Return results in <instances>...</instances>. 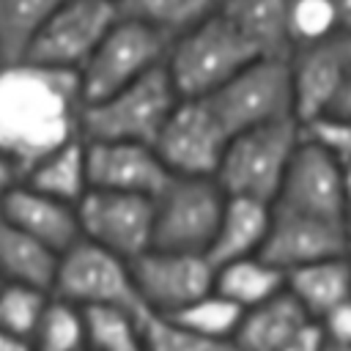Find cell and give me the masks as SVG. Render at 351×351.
<instances>
[{
	"mask_svg": "<svg viewBox=\"0 0 351 351\" xmlns=\"http://www.w3.org/2000/svg\"><path fill=\"white\" fill-rule=\"evenodd\" d=\"M82 107L77 74L30 60L0 63V151L22 173L52 148L82 137Z\"/></svg>",
	"mask_w": 351,
	"mask_h": 351,
	"instance_id": "6da1fadb",
	"label": "cell"
},
{
	"mask_svg": "<svg viewBox=\"0 0 351 351\" xmlns=\"http://www.w3.org/2000/svg\"><path fill=\"white\" fill-rule=\"evenodd\" d=\"M255 58L261 55L219 11H214L170 41L165 69L181 99H206Z\"/></svg>",
	"mask_w": 351,
	"mask_h": 351,
	"instance_id": "7a4b0ae2",
	"label": "cell"
},
{
	"mask_svg": "<svg viewBox=\"0 0 351 351\" xmlns=\"http://www.w3.org/2000/svg\"><path fill=\"white\" fill-rule=\"evenodd\" d=\"M299 140L302 123L296 118L244 129L228 137L214 178L225 195L255 197L274 206Z\"/></svg>",
	"mask_w": 351,
	"mask_h": 351,
	"instance_id": "3957f363",
	"label": "cell"
},
{
	"mask_svg": "<svg viewBox=\"0 0 351 351\" xmlns=\"http://www.w3.org/2000/svg\"><path fill=\"white\" fill-rule=\"evenodd\" d=\"M181 101L167 69H156L132 85L112 90L104 99L85 101L80 132L85 140L148 143L159 137L165 121Z\"/></svg>",
	"mask_w": 351,
	"mask_h": 351,
	"instance_id": "277c9868",
	"label": "cell"
},
{
	"mask_svg": "<svg viewBox=\"0 0 351 351\" xmlns=\"http://www.w3.org/2000/svg\"><path fill=\"white\" fill-rule=\"evenodd\" d=\"M211 112L228 132V137L293 118V88L288 58H255L236 71L222 88L206 96Z\"/></svg>",
	"mask_w": 351,
	"mask_h": 351,
	"instance_id": "5b68a950",
	"label": "cell"
},
{
	"mask_svg": "<svg viewBox=\"0 0 351 351\" xmlns=\"http://www.w3.org/2000/svg\"><path fill=\"white\" fill-rule=\"evenodd\" d=\"M214 176H170L154 197V244L178 252H208L225 208Z\"/></svg>",
	"mask_w": 351,
	"mask_h": 351,
	"instance_id": "8992f818",
	"label": "cell"
},
{
	"mask_svg": "<svg viewBox=\"0 0 351 351\" xmlns=\"http://www.w3.org/2000/svg\"><path fill=\"white\" fill-rule=\"evenodd\" d=\"M170 38L148 25L118 14L93 55L80 69V90L85 101L110 96L112 90L137 82L140 77L165 66Z\"/></svg>",
	"mask_w": 351,
	"mask_h": 351,
	"instance_id": "52a82bcc",
	"label": "cell"
},
{
	"mask_svg": "<svg viewBox=\"0 0 351 351\" xmlns=\"http://www.w3.org/2000/svg\"><path fill=\"white\" fill-rule=\"evenodd\" d=\"M52 296L66 299L82 310L93 307H121L143 313V304L132 280V261L80 239L58 255Z\"/></svg>",
	"mask_w": 351,
	"mask_h": 351,
	"instance_id": "ba28073f",
	"label": "cell"
},
{
	"mask_svg": "<svg viewBox=\"0 0 351 351\" xmlns=\"http://www.w3.org/2000/svg\"><path fill=\"white\" fill-rule=\"evenodd\" d=\"M115 19L118 5L112 0H60L33 36L22 60L80 74Z\"/></svg>",
	"mask_w": 351,
	"mask_h": 351,
	"instance_id": "9c48e42d",
	"label": "cell"
},
{
	"mask_svg": "<svg viewBox=\"0 0 351 351\" xmlns=\"http://www.w3.org/2000/svg\"><path fill=\"white\" fill-rule=\"evenodd\" d=\"M217 266L206 252L148 247L132 258V280L143 313L176 315L181 307L214 288Z\"/></svg>",
	"mask_w": 351,
	"mask_h": 351,
	"instance_id": "30bf717a",
	"label": "cell"
},
{
	"mask_svg": "<svg viewBox=\"0 0 351 351\" xmlns=\"http://www.w3.org/2000/svg\"><path fill=\"white\" fill-rule=\"evenodd\" d=\"M82 239L132 261L154 244V197L88 189L77 203Z\"/></svg>",
	"mask_w": 351,
	"mask_h": 351,
	"instance_id": "8fae6325",
	"label": "cell"
},
{
	"mask_svg": "<svg viewBox=\"0 0 351 351\" xmlns=\"http://www.w3.org/2000/svg\"><path fill=\"white\" fill-rule=\"evenodd\" d=\"M228 145V132L206 99H181L154 140L170 176H214Z\"/></svg>",
	"mask_w": 351,
	"mask_h": 351,
	"instance_id": "7c38bea8",
	"label": "cell"
},
{
	"mask_svg": "<svg viewBox=\"0 0 351 351\" xmlns=\"http://www.w3.org/2000/svg\"><path fill=\"white\" fill-rule=\"evenodd\" d=\"M274 206L285 211L348 222L343 165L329 151H324L318 143L302 134Z\"/></svg>",
	"mask_w": 351,
	"mask_h": 351,
	"instance_id": "4fadbf2b",
	"label": "cell"
},
{
	"mask_svg": "<svg viewBox=\"0 0 351 351\" xmlns=\"http://www.w3.org/2000/svg\"><path fill=\"white\" fill-rule=\"evenodd\" d=\"M271 225L261 255L280 271H293L299 266L351 255V225L340 219L310 217L299 211H285L271 206Z\"/></svg>",
	"mask_w": 351,
	"mask_h": 351,
	"instance_id": "5bb4252c",
	"label": "cell"
},
{
	"mask_svg": "<svg viewBox=\"0 0 351 351\" xmlns=\"http://www.w3.org/2000/svg\"><path fill=\"white\" fill-rule=\"evenodd\" d=\"M90 189H112L156 197L170 181V170L148 143L85 140Z\"/></svg>",
	"mask_w": 351,
	"mask_h": 351,
	"instance_id": "9a60e30c",
	"label": "cell"
},
{
	"mask_svg": "<svg viewBox=\"0 0 351 351\" xmlns=\"http://www.w3.org/2000/svg\"><path fill=\"white\" fill-rule=\"evenodd\" d=\"M288 69H291V88H293V118L299 123H310L326 115L337 90L351 74V66L343 49V33L321 44L291 49Z\"/></svg>",
	"mask_w": 351,
	"mask_h": 351,
	"instance_id": "2e32d148",
	"label": "cell"
},
{
	"mask_svg": "<svg viewBox=\"0 0 351 351\" xmlns=\"http://www.w3.org/2000/svg\"><path fill=\"white\" fill-rule=\"evenodd\" d=\"M0 217H5L11 225H16L19 230H25L27 236H33L58 255L82 239L77 206L49 197L27 186L25 181H19L8 192V197L0 206Z\"/></svg>",
	"mask_w": 351,
	"mask_h": 351,
	"instance_id": "e0dca14e",
	"label": "cell"
},
{
	"mask_svg": "<svg viewBox=\"0 0 351 351\" xmlns=\"http://www.w3.org/2000/svg\"><path fill=\"white\" fill-rule=\"evenodd\" d=\"M271 211H274L271 203H263L255 197L228 195L219 225H217L214 239H211L208 252H206L211 258V263L219 266L228 261L261 255L266 236H269Z\"/></svg>",
	"mask_w": 351,
	"mask_h": 351,
	"instance_id": "ac0fdd59",
	"label": "cell"
},
{
	"mask_svg": "<svg viewBox=\"0 0 351 351\" xmlns=\"http://www.w3.org/2000/svg\"><path fill=\"white\" fill-rule=\"evenodd\" d=\"M217 11L261 58H288V0H219Z\"/></svg>",
	"mask_w": 351,
	"mask_h": 351,
	"instance_id": "d6986e66",
	"label": "cell"
},
{
	"mask_svg": "<svg viewBox=\"0 0 351 351\" xmlns=\"http://www.w3.org/2000/svg\"><path fill=\"white\" fill-rule=\"evenodd\" d=\"M310 321L313 318L299 307V302L288 291H282L274 299L244 310L233 343L239 351H277Z\"/></svg>",
	"mask_w": 351,
	"mask_h": 351,
	"instance_id": "ffe728a7",
	"label": "cell"
},
{
	"mask_svg": "<svg viewBox=\"0 0 351 351\" xmlns=\"http://www.w3.org/2000/svg\"><path fill=\"white\" fill-rule=\"evenodd\" d=\"M285 291L313 321L324 318L332 307L351 299V255L315 261L288 271Z\"/></svg>",
	"mask_w": 351,
	"mask_h": 351,
	"instance_id": "44dd1931",
	"label": "cell"
},
{
	"mask_svg": "<svg viewBox=\"0 0 351 351\" xmlns=\"http://www.w3.org/2000/svg\"><path fill=\"white\" fill-rule=\"evenodd\" d=\"M22 181L49 197L66 200V203H80L85 192L90 189L88 184V156H85V137H74L41 159H36L25 173Z\"/></svg>",
	"mask_w": 351,
	"mask_h": 351,
	"instance_id": "7402d4cb",
	"label": "cell"
},
{
	"mask_svg": "<svg viewBox=\"0 0 351 351\" xmlns=\"http://www.w3.org/2000/svg\"><path fill=\"white\" fill-rule=\"evenodd\" d=\"M58 252L0 217V282H25L52 291Z\"/></svg>",
	"mask_w": 351,
	"mask_h": 351,
	"instance_id": "603a6c76",
	"label": "cell"
},
{
	"mask_svg": "<svg viewBox=\"0 0 351 351\" xmlns=\"http://www.w3.org/2000/svg\"><path fill=\"white\" fill-rule=\"evenodd\" d=\"M214 291L228 296L241 310H250L285 291V271H280L263 255L228 261L214 271Z\"/></svg>",
	"mask_w": 351,
	"mask_h": 351,
	"instance_id": "cb8c5ba5",
	"label": "cell"
},
{
	"mask_svg": "<svg viewBox=\"0 0 351 351\" xmlns=\"http://www.w3.org/2000/svg\"><path fill=\"white\" fill-rule=\"evenodd\" d=\"M118 14L154 27L170 41L208 19L219 0H118Z\"/></svg>",
	"mask_w": 351,
	"mask_h": 351,
	"instance_id": "d4e9b609",
	"label": "cell"
},
{
	"mask_svg": "<svg viewBox=\"0 0 351 351\" xmlns=\"http://www.w3.org/2000/svg\"><path fill=\"white\" fill-rule=\"evenodd\" d=\"M60 0H0V63L22 60L33 36Z\"/></svg>",
	"mask_w": 351,
	"mask_h": 351,
	"instance_id": "484cf974",
	"label": "cell"
},
{
	"mask_svg": "<svg viewBox=\"0 0 351 351\" xmlns=\"http://www.w3.org/2000/svg\"><path fill=\"white\" fill-rule=\"evenodd\" d=\"M33 351H85L88 348V326H85V310L52 296L33 337Z\"/></svg>",
	"mask_w": 351,
	"mask_h": 351,
	"instance_id": "4316f807",
	"label": "cell"
},
{
	"mask_svg": "<svg viewBox=\"0 0 351 351\" xmlns=\"http://www.w3.org/2000/svg\"><path fill=\"white\" fill-rule=\"evenodd\" d=\"M140 315L121 307H93L85 310L88 348L90 351H145Z\"/></svg>",
	"mask_w": 351,
	"mask_h": 351,
	"instance_id": "83f0119b",
	"label": "cell"
},
{
	"mask_svg": "<svg viewBox=\"0 0 351 351\" xmlns=\"http://www.w3.org/2000/svg\"><path fill=\"white\" fill-rule=\"evenodd\" d=\"M244 310L239 304H233L228 296H222L219 291H208L203 296H197L195 302H189L186 307H181L176 315H167L173 321H178L181 326L206 335V337H217V340H233L239 324H241Z\"/></svg>",
	"mask_w": 351,
	"mask_h": 351,
	"instance_id": "f1b7e54d",
	"label": "cell"
},
{
	"mask_svg": "<svg viewBox=\"0 0 351 351\" xmlns=\"http://www.w3.org/2000/svg\"><path fill=\"white\" fill-rule=\"evenodd\" d=\"M52 299V291L25 282H0V329L30 340L47 304Z\"/></svg>",
	"mask_w": 351,
	"mask_h": 351,
	"instance_id": "f546056e",
	"label": "cell"
},
{
	"mask_svg": "<svg viewBox=\"0 0 351 351\" xmlns=\"http://www.w3.org/2000/svg\"><path fill=\"white\" fill-rule=\"evenodd\" d=\"M140 329H143L145 351H239L233 340H217V337L197 335L167 315L143 313Z\"/></svg>",
	"mask_w": 351,
	"mask_h": 351,
	"instance_id": "4dcf8cb0",
	"label": "cell"
},
{
	"mask_svg": "<svg viewBox=\"0 0 351 351\" xmlns=\"http://www.w3.org/2000/svg\"><path fill=\"white\" fill-rule=\"evenodd\" d=\"M288 36L291 49L340 36L335 0H288Z\"/></svg>",
	"mask_w": 351,
	"mask_h": 351,
	"instance_id": "1f68e13d",
	"label": "cell"
},
{
	"mask_svg": "<svg viewBox=\"0 0 351 351\" xmlns=\"http://www.w3.org/2000/svg\"><path fill=\"white\" fill-rule=\"evenodd\" d=\"M302 134L329 151L340 165L351 162V118L321 115L310 123H302Z\"/></svg>",
	"mask_w": 351,
	"mask_h": 351,
	"instance_id": "d6a6232c",
	"label": "cell"
},
{
	"mask_svg": "<svg viewBox=\"0 0 351 351\" xmlns=\"http://www.w3.org/2000/svg\"><path fill=\"white\" fill-rule=\"evenodd\" d=\"M326 346H351V299L332 307L324 318H318Z\"/></svg>",
	"mask_w": 351,
	"mask_h": 351,
	"instance_id": "836d02e7",
	"label": "cell"
},
{
	"mask_svg": "<svg viewBox=\"0 0 351 351\" xmlns=\"http://www.w3.org/2000/svg\"><path fill=\"white\" fill-rule=\"evenodd\" d=\"M326 348V340H324V332L318 326V321H310L299 335H293L285 346H280L277 351H324Z\"/></svg>",
	"mask_w": 351,
	"mask_h": 351,
	"instance_id": "e575fe53",
	"label": "cell"
},
{
	"mask_svg": "<svg viewBox=\"0 0 351 351\" xmlns=\"http://www.w3.org/2000/svg\"><path fill=\"white\" fill-rule=\"evenodd\" d=\"M19 181H22V170L16 167L14 159H8V156L0 151V206H3V200L8 197V192H11Z\"/></svg>",
	"mask_w": 351,
	"mask_h": 351,
	"instance_id": "d590c367",
	"label": "cell"
},
{
	"mask_svg": "<svg viewBox=\"0 0 351 351\" xmlns=\"http://www.w3.org/2000/svg\"><path fill=\"white\" fill-rule=\"evenodd\" d=\"M326 115L351 118V74L346 77V82H343V88L337 90V96H335V101H332V107H329Z\"/></svg>",
	"mask_w": 351,
	"mask_h": 351,
	"instance_id": "8d00e7d4",
	"label": "cell"
},
{
	"mask_svg": "<svg viewBox=\"0 0 351 351\" xmlns=\"http://www.w3.org/2000/svg\"><path fill=\"white\" fill-rule=\"evenodd\" d=\"M0 351H33V348H30V340H22V337L0 329Z\"/></svg>",
	"mask_w": 351,
	"mask_h": 351,
	"instance_id": "74e56055",
	"label": "cell"
},
{
	"mask_svg": "<svg viewBox=\"0 0 351 351\" xmlns=\"http://www.w3.org/2000/svg\"><path fill=\"white\" fill-rule=\"evenodd\" d=\"M337 16H340V33L351 36V0H335Z\"/></svg>",
	"mask_w": 351,
	"mask_h": 351,
	"instance_id": "f35d334b",
	"label": "cell"
},
{
	"mask_svg": "<svg viewBox=\"0 0 351 351\" xmlns=\"http://www.w3.org/2000/svg\"><path fill=\"white\" fill-rule=\"evenodd\" d=\"M343 49H346V58H348V66H351V36H343Z\"/></svg>",
	"mask_w": 351,
	"mask_h": 351,
	"instance_id": "ab89813d",
	"label": "cell"
},
{
	"mask_svg": "<svg viewBox=\"0 0 351 351\" xmlns=\"http://www.w3.org/2000/svg\"><path fill=\"white\" fill-rule=\"evenodd\" d=\"M324 351H351V346H326Z\"/></svg>",
	"mask_w": 351,
	"mask_h": 351,
	"instance_id": "60d3db41",
	"label": "cell"
},
{
	"mask_svg": "<svg viewBox=\"0 0 351 351\" xmlns=\"http://www.w3.org/2000/svg\"><path fill=\"white\" fill-rule=\"evenodd\" d=\"M85 351H90V348H85Z\"/></svg>",
	"mask_w": 351,
	"mask_h": 351,
	"instance_id": "b9f144b4",
	"label": "cell"
},
{
	"mask_svg": "<svg viewBox=\"0 0 351 351\" xmlns=\"http://www.w3.org/2000/svg\"><path fill=\"white\" fill-rule=\"evenodd\" d=\"M112 3H118V0H112Z\"/></svg>",
	"mask_w": 351,
	"mask_h": 351,
	"instance_id": "7bdbcfd3",
	"label": "cell"
}]
</instances>
